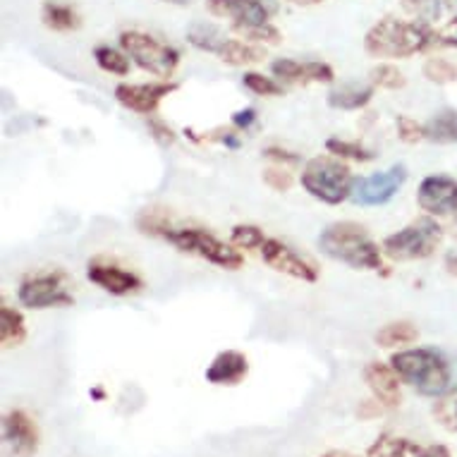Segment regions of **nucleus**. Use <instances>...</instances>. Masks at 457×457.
Returning a JSON list of instances; mask_svg holds the SVG:
<instances>
[{"label":"nucleus","instance_id":"f257e3e1","mask_svg":"<svg viewBox=\"0 0 457 457\" xmlns=\"http://www.w3.org/2000/svg\"><path fill=\"white\" fill-rule=\"evenodd\" d=\"M436 46V29L428 22L383 17L364 34V51L371 58L383 61H405L417 53L428 51Z\"/></svg>","mask_w":457,"mask_h":457},{"label":"nucleus","instance_id":"f03ea898","mask_svg":"<svg viewBox=\"0 0 457 457\" xmlns=\"http://www.w3.org/2000/svg\"><path fill=\"white\" fill-rule=\"evenodd\" d=\"M319 249L333 262H340L354 270H376L388 276V266L383 263V247H378L364 225L353 220L330 223L319 235Z\"/></svg>","mask_w":457,"mask_h":457},{"label":"nucleus","instance_id":"7ed1b4c3","mask_svg":"<svg viewBox=\"0 0 457 457\" xmlns=\"http://www.w3.org/2000/svg\"><path fill=\"white\" fill-rule=\"evenodd\" d=\"M400 381L424 397H441L450 388V367L441 354L428 347L400 350L390 357Z\"/></svg>","mask_w":457,"mask_h":457},{"label":"nucleus","instance_id":"20e7f679","mask_svg":"<svg viewBox=\"0 0 457 457\" xmlns=\"http://www.w3.org/2000/svg\"><path fill=\"white\" fill-rule=\"evenodd\" d=\"M302 189L316 202L337 206L353 195L354 175L350 165L337 156H316L304 163L300 175Z\"/></svg>","mask_w":457,"mask_h":457},{"label":"nucleus","instance_id":"39448f33","mask_svg":"<svg viewBox=\"0 0 457 457\" xmlns=\"http://www.w3.org/2000/svg\"><path fill=\"white\" fill-rule=\"evenodd\" d=\"M165 242H170L175 249H180L185 254L199 256L204 262L213 263L218 269L225 270H240L245 263V256L235 245H225L218 240L216 235L206 233L202 228H165L163 233L158 235Z\"/></svg>","mask_w":457,"mask_h":457},{"label":"nucleus","instance_id":"423d86ee","mask_svg":"<svg viewBox=\"0 0 457 457\" xmlns=\"http://www.w3.org/2000/svg\"><path fill=\"white\" fill-rule=\"evenodd\" d=\"M443 228L434 216L414 218L412 223L383 240V254L393 262H421L441 247Z\"/></svg>","mask_w":457,"mask_h":457},{"label":"nucleus","instance_id":"0eeeda50","mask_svg":"<svg viewBox=\"0 0 457 457\" xmlns=\"http://www.w3.org/2000/svg\"><path fill=\"white\" fill-rule=\"evenodd\" d=\"M120 48L128 53L129 61L135 62L137 68L154 77H161V79H170L180 65V51L158 41L156 37H151L146 31H122Z\"/></svg>","mask_w":457,"mask_h":457},{"label":"nucleus","instance_id":"6e6552de","mask_svg":"<svg viewBox=\"0 0 457 457\" xmlns=\"http://www.w3.org/2000/svg\"><path fill=\"white\" fill-rule=\"evenodd\" d=\"M17 300L27 309L72 307L75 304V297L68 290V276L61 270L24 278L17 287Z\"/></svg>","mask_w":457,"mask_h":457},{"label":"nucleus","instance_id":"1a4fd4ad","mask_svg":"<svg viewBox=\"0 0 457 457\" xmlns=\"http://www.w3.org/2000/svg\"><path fill=\"white\" fill-rule=\"evenodd\" d=\"M407 182V165L395 163L378 170V173L369 175V178H354L353 185V204L371 209V206H386L393 196L403 189Z\"/></svg>","mask_w":457,"mask_h":457},{"label":"nucleus","instance_id":"9d476101","mask_svg":"<svg viewBox=\"0 0 457 457\" xmlns=\"http://www.w3.org/2000/svg\"><path fill=\"white\" fill-rule=\"evenodd\" d=\"M206 10L213 17L228 20L233 29L269 24L278 15L276 0H206Z\"/></svg>","mask_w":457,"mask_h":457},{"label":"nucleus","instance_id":"9b49d317","mask_svg":"<svg viewBox=\"0 0 457 457\" xmlns=\"http://www.w3.org/2000/svg\"><path fill=\"white\" fill-rule=\"evenodd\" d=\"M259 256H262V262L266 266L283 273V276H290L295 280H302V283H316L319 280V269L314 263L297 254L290 245L276 240V237L263 240V245L259 247Z\"/></svg>","mask_w":457,"mask_h":457},{"label":"nucleus","instance_id":"f8f14e48","mask_svg":"<svg viewBox=\"0 0 457 457\" xmlns=\"http://www.w3.org/2000/svg\"><path fill=\"white\" fill-rule=\"evenodd\" d=\"M3 445L10 457H34L38 453L41 434L24 410H10L3 417Z\"/></svg>","mask_w":457,"mask_h":457},{"label":"nucleus","instance_id":"ddd939ff","mask_svg":"<svg viewBox=\"0 0 457 457\" xmlns=\"http://www.w3.org/2000/svg\"><path fill=\"white\" fill-rule=\"evenodd\" d=\"M417 204L427 216H453L457 213V180L450 175H428L417 187Z\"/></svg>","mask_w":457,"mask_h":457},{"label":"nucleus","instance_id":"4468645a","mask_svg":"<svg viewBox=\"0 0 457 457\" xmlns=\"http://www.w3.org/2000/svg\"><path fill=\"white\" fill-rule=\"evenodd\" d=\"M178 89L175 82H149V84H128L122 82L115 87V101L139 115H154L165 96H170Z\"/></svg>","mask_w":457,"mask_h":457},{"label":"nucleus","instance_id":"2eb2a0df","mask_svg":"<svg viewBox=\"0 0 457 457\" xmlns=\"http://www.w3.org/2000/svg\"><path fill=\"white\" fill-rule=\"evenodd\" d=\"M270 72L278 82L307 87V84H330L336 82V72L328 62L321 61H293V58H278L270 62Z\"/></svg>","mask_w":457,"mask_h":457},{"label":"nucleus","instance_id":"dca6fc26","mask_svg":"<svg viewBox=\"0 0 457 457\" xmlns=\"http://www.w3.org/2000/svg\"><path fill=\"white\" fill-rule=\"evenodd\" d=\"M87 278H89V283H94L96 287L105 290V293L115 295V297L139 293L144 287L142 278L137 276V273L122 269V266H115V263L98 262V259L96 262H89Z\"/></svg>","mask_w":457,"mask_h":457},{"label":"nucleus","instance_id":"f3484780","mask_svg":"<svg viewBox=\"0 0 457 457\" xmlns=\"http://www.w3.org/2000/svg\"><path fill=\"white\" fill-rule=\"evenodd\" d=\"M364 383L367 388L371 390V395L381 407L386 410H395L403 403V381L400 376L395 374V369L390 364H383V361H369L364 367Z\"/></svg>","mask_w":457,"mask_h":457},{"label":"nucleus","instance_id":"a211bd4d","mask_svg":"<svg viewBox=\"0 0 457 457\" xmlns=\"http://www.w3.org/2000/svg\"><path fill=\"white\" fill-rule=\"evenodd\" d=\"M249 360L237 350H225L216 354L206 369V381L211 386H237L247 378Z\"/></svg>","mask_w":457,"mask_h":457},{"label":"nucleus","instance_id":"6ab92c4d","mask_svg":"<svg viewBox=\"0 0 457 457\" xmlns=\"http://www.w3.org/2000/svg\"><path fill=\"white\" fill-rule=\"evenodd\" d=\"M218 58L230 65V68H247V65H256L266 58L263 48H259L256 44H249L245 38H225L223 46L218 48Z\"/></svg>","mask_w":457,"mask_h":457},{"label":"nucleus","instance_id":"aec40b11","mask_svg":"<svg viewBox=\"0 0 457 457\" xmlns=\"http://www.w3.org/2000/svg\"><path fill=\"white\" fill-rule=\"evenodd\" d=\"M41 22L48 27L51 31H61V34H68V31H77L82 27V17L72 5L68 3H61V0H46L41 5Z\"/></svg>","mask_w":457,"mask_h":457},{"label":"nucleus","instance_id":"412c9836","mask_svg":"<svg viewBox=\"0 0 457 457\" xmlns=\"http://www.w3.org/2000/svg\"><path fill=\"white\" fill-rule=\"evenodd\" d=\"M424 448L405 436L383 434L367 448V457H421Z\"/></svg>","mask_w":457,"mask_h":457},{"label":"nucleus","instance_id":"4be33fe9","mask_svg":"<svg viewBox=\"0 0 457 457\" xmlns=\"http://www.w3.org/2000/svg\"><path fill=\"white\" fill-rule=\"evenodd\" d=\"M374 87H357V84H345L340 89H333L326 96V104L336 111H361L371 104L374 98Z\"/></svg>","mask_w":457,"mask_h":457},{"label":"nucleus","instance_id":"5701e85b","mask_svg":"<svg viewBox=\"0 0 457 457\" xmlns=\"http://www.w3.org/2000/svg\"><path fill=\"white\" fill-rule=\"evenodd\" d=\"M27 340V323L20 309L3 304L0 307V345L3 350L20 347Z\"/></svg>","mask_w":457,"mask_h":457},{"label":"nucleus","instance_id":"b1692460","mask_svg":"<svg viewBox=\"0 0 457 457\" xmlns=\"http://www.w3.org/2000/svg\"><path fill=\"white\" fill-rule=\"evenodd\" d=\"M420 340V330L410 321H390L376 333V345L383 350H395V347L412 345Z\"/></svg>","mask_w":457,"mask_h":457},{"label":"nucleus","instance_id":"393cba45","mask_svg":"<svg viewBox=\"0 0 457 457\" xmlns=\"http://www.w3.org/2000/svg\"><path fill=\"white\" fill-rule=\"evenodd\" d=\"M427 142L434 144H457V111L445 108L438 111L428 122H424Z\"/></svg>","mask_w":457,"mask_h":457},{"label":"nucleus","instance_id":"a878e982","mask_svg":"<svg viewBox=\"0 0 457 457\" xmlns=\"http://www.w3.org/2000/svg\"><path fill=\"white\" fill-rule=\"evenodd\" d=\"M94 61L104 72L115 77H128L132 61L122 48H112V46H96L94 48Z\"/></svg>","mask_w":457,"mask_h":457},{"label":"nucleus","instance_id":"bb28decb","mask_svg":"<svg viewBox=\"0 0 457 457\" xmlns=\"http://www.w3.org/2000/svg\"><path fill=\"white\" fill-rule=\"evenodd\" d=\"M225 38L228 37H225L218 27H213V24H195V27L187 31V41L195 46L196 51L213 53V55H216L218 48L223 46Z\"/></svg>","mask_w":457,"mask_h":457},{"label":"nucleus","instance_id":"cd10ccee","mask_svg":"<svg viewBox=\"0 0 457 457\" xmlns=\"http://www.w3.org/2000/svg\"><path fill=\"white\" fill-rule=\"evenodd\" d=\"M326 151H328L330 156L347 158V161H357V163H369V161H374L376 158V154L371 149H364V146L357 142L337 139V137L326 139Z\"/></svg>","mask_w":457,"mask_h":457},{"label":"nucleus","instance_id":"c85d7f7f","mask_svg":"<svg viewBox=\"0 0 457 457\" xmlns=\"http://www.w3.org/2000/svg\"><path fill=\"white\" fill-rule=\"evenodd\" d=\"M421 75L427 77V82L445 87V84L457 82V65L448 58H427Z\"/></svg>","mask_w":457,"mask_h":457},{"label":"nucleus","instance_id":"c756f323","mask_svg":"<svg viewBox=\"0 0 457 457\" xmlns=\"http://www.w3.org/2000/svg\"><path fill=\"white\" fill-rule=\"evenodd\" d=\"M369 79H371V87H374V89L386 91H397L407 84L405 75H403L395 65H390V62H378L376 68H371Z\"/></svg>","mask_w":457,"mask_h":457},{"label":"nucleus","instance_id":"7c9ffc66","mask_svg":"<svg viewBox=\"0 0 457 457\" xmlns=\"http://www.w3.org/2000/svg\"><path fill=\"white\" fill-rule=\"evenodd\" d=\"M235 34L249 44H266V46H278L283 41V34L273 24H254V27H240V29H233Z\"/></svg>","mask_w":457,"mask_h":457},{"label":"nucleus","instance_id":"2f4dec72","mask_svg":"<svg viewBox=\"0 0 457 457\" xmlns=\"http://www.w3.org/2000/svg\"><path fill=\"white\" fill-rule=\"evenodd\" d=\"M263 240H266V235L259 225L240 223L230 230V245H235L237 249H256L259 252Z\"/></svg>","mask_w":457,"mask_h":457},{"label":"nucleus","instance_id":"473e14b6","mask_svg":"<svg viewBox=\"0 0 457 457\" xmlns=\"http://www.w3.org/2000/svg\"><path fill=\"white\" fill-rule=\"evenodd\" d=\"M242 84L256 96H283V84L276 77H266L262 72H245Z\"/></svg>","mask_w":457,"mask_h":457},{"label":"nucleus","instance_id":"72a5a7b5","mask_svg":"<svg viewBox=\"0 0 457 457\" xmlns=\"http://www.w3.org/2000/svg\"><path fill=\"white\" fill-rule=\"evenodd\" d=\"M434 420L441 424L445 431L457 434V390L450 395H441L434 405Z\"/></svg>","mask_w":457,"mask_h":457},{"label":"nucleus","instance_id":"f704fd0d","mask_svg":"<svg viewBox=\"0 0 457 457\" xmlns=\"http://www.w3.org/2000/svg\"><path fill=\"white\" fill-rule=\"evenodd\" d=\"M395 128H397V137H400L405 144H417L427 139L424 125L414 120V118H410V115H400V118L395 120Z\"/></svg>","mask_w":457,"mask_h":457},{"label":"nucleus","instance_id":"c9c22d12","mask_svg":"<svg viewBox=\"0 0 457 457\" xmlns=\"http://www.w3.org/2000/svg\"><path fill=\"white\" fill-rule=\"evenodd\" d=\"M400 3L407 12L417 15V20L421 22H431L438 15V5H441V0H400Z\"/></svg>","mask_w":457,"mask_h":457},{"label":"nucleus","instance_id":"e433bc0d","mask_svg":"<svg viewBox=\"0 0 457 457\" xmlns=\"http://www.w3.org/2000/svg\"><path fill=\"white\" fill-rule=\"evenodd\" d=\"M263 182L276 192H287L293 187V175L287 173L285 168H266L263 170Z\"/></svg>","mask_w":457,"mask_h":457},{"label":"nucleus","instance_id":"4c0bfd02","mask_svg":"<svg viewBox=\"0 0 457 457\" xmlns=\"http://www.w3.org/2000/svg\"><path fill=\"white\" fill-rule=\"evenodd\" d=\"M436 46H443V48H457V12L450 17L448 22L441 24L436 29Z\"/></svg>","mask_w":457,"mask_h":457},{"label":"nucleus","instance_id":"58836bf2","mask_svg":"<svg viewBox=\"0 0 457 457\" xmlns=\"http://www.w3.org/2000/svg\"><path fill=\"white\" fill-rule=\"evenodd\" d=\"M146 125H149L151 137H154V139H156L161 146H170V144H175V139H178V135H175L173 129L168 128L163 120H158V118H151V115H149Z\"/></svg>","mask_w":457,"mask_h":457},{"label":"nucleus","instance_id":"ea45409f","mask_svg":"<svg viewBox=\"0 0 457 457\" xmlns=\"http://www.w3.org/2000/svg\"><path fill=\"white\" fill-rule=\"evenodd\" d=\"M263 156L270 158V161H276V163H280V165L300 163V156H297L295 151L280 149V146H266V149H263Z\"/></svg>","mask_w":457,"mask_h":457},{"label":"nucleus","instance_id":"a19ab883","mask_svg":"<svg viewBox=\"0 0 457 457\" xmlns=\"http://www.w3.org/2000/svg\"><path fill=\"white\" fill-rule=\"evenodd\" d=\"M256 122V111L254 108H245V111L233 112V125L237 129H249Z\"/></svg>","mask_w":457,"mask_h":457},{"label":"nucleus","instance_id":"79ce46f5","mask_svg":"<svg viewBox=\"0 0 457 457\" xmlns=\"http://www.w3.org/2000/svg\"><path fill=\"white\" fill-rule=\"evenodd\" d=\"M421 457H453V455H450V450L445 448V445L436 443V445H428V448H424V455Z\"/></svg>","mask_w":457,"mask_h":457},{"label":"nucleus","instance_id":"37998d69","mask_svg":"<svg viewBox=\"0 0 457 457\" xmlns=\"http://www.w3.org/2000/svg\"><path fill=\"white\" fill-rule=\"evenodd\" d=\"M285 3L297 5V8H312V5H319V3H323V0H285Z\"/></svg>","mask_w":457,"mask_h":457},{"label":"nucleus","instance_id":"c03bdc74","mask_svg":"<svg viewBox=\"0 0 457 457\" xmlns=\"http://www.w3.org/2000/svg\"><path fill=\"white\" fill-rule=\"evenodd\" d=\"M445 266H448V270L453 276H457V256H448V259H445Z\"/></svg>","mask_w":457,"mask_h":457},{"label":"nucleus","instance_id":"a18cd8bd","mask_svg":"<svg viewBox=\"0 0 457 457\" xmlns=\"http://www.w3.org/2000/svg\"><path fill=\"white\" fill-rule=\"evenodd\" d=\"M321 457H357V455H350V453H337V450H333V453H326V455Z\"/></svg>","mask_w":457,"mask_h":457},{"label":"nucleus","instance_id":"49530a36","mask_svg":"<svg viewBox=\"0 0 457 457\" xmlns=\"http://www.w3.org/2000/svg\"><path fill=\"white\" fill-rule=\"evenodd\" d=\"M165 3H175V5H189V0H165Z\"/></svg>","mask_w":457,"mask_h":457}]
</instances>
